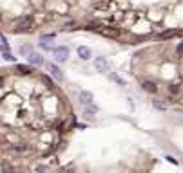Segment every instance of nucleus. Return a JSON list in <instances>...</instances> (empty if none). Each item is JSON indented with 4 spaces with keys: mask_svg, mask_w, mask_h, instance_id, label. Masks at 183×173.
<instances>
[{
    "mask_svg": "<svg viewBox=\"0 0 183 173\" xmlns=\"http://www.w3.org/2000/svg\"><path fill=\"white\" fill-rule=\"evenodd\" d=\"M31 29V18L29 16H24V18H18L13 25V33H25Z\"/></svg>",
    "mask_w": 183,
    "mask_h": 173,
    "instance_id": "1",
    "label": "nucleus"
},
{
    "mask_svg": "<svg viewBox=\"0 0 183 173\" xmlns=\"http://www.w3.org/2000/svg\"><path fill=\"white\" fill-rule=\"evenodd\" d=\"M53 56H55V59L56 61H60V63H63V61H67V58H69V49L67 47H56V49H53Z\"/></svg>",
    "mask_w": 183,
    "mask_h": 173,
    "instance_id": "2",
    "label": "nucleus"
},
{
    "mask_svg": "<svg viewBox=\"0 0 183 173\" xmlns=\"http://www.w3.org/2000/svg\"><path fill=\"white\" fill-rule=\"evenodd\" d=\"M45 69H47L53 76L56 77V79H60V81L63 79V70H62L58 65H55V63H45Z\"/></svg>",
    "mask_w": 183,
    "mask_h": 173,
    "instance_id": "3",
    "label": "nucleus"
},
{
    "mask_svg": "<svg viewBox=\"0 0 183 173\" xmlns=\"http://www.w3.org/2000/svg\"><path fill=\"white\" fill-rule=\"evenodd\" d=\"M94 67H96L98 72H107V70H109V61H107L103 56L96 58V59H94Z\"/></svg>",
    "mask_w": 183,
    "mask_h": 173,
    "instance_id": "4",
    "label": "nucleus"
},
{
    "mask_svg": "<svg viewBox=\"0 0 183 173\" xmlns=\"http://www.w3.org/2000/svg\"><path fill=\"white\" fill-rule=\"evenodd\" d=\"M93 99H94V97H93V94H91L89 90H82L80 92V103L83 105V106H85V105H91Z\"/></svg>",
    "mask_w": 183,
    "mask_h": 173,
    "instance_id": "5",
    "label": "nucleus"
},
{
    "mask_svg": "<svg viewBox=\"0 0 183 173\" xmlns=\"http://www.w3.org/2000/svg\"><path fill=\"white\" fill-rule=\"evenodd\" d=\"M27 59H29V63H33V65H44V59H42V56L38 54V52H29L27 54Z\"/></svg>",
    "mask_w": 183,
    "mask_h": 173,
    "instance_id": "6",
    "label": "nucleus"
},
{
    "mask_svg": "<svg viewBox=\"0 0 183 173\" xmlns=\"http://www.w3.org/2000/svg\"><path fill=\"white\" fill-rule=\"evenodd\" d=\"M55 40L53 34H47V36H40V41H38V45H40L42 49H49L51 47V41Z\"/></svg>",
    "mask_w": 183,
    "mask_h": 173,
    "instance_id": "7",
    "label": "nucleus"
},
{
    "mask_svg": "<svg viewBox=\"0 0 183 173\" xmlns=\"http://www.w3.org/2000/svg\"><path fill=\"white\" fill-rule=\"evenodd\" d=\"M94 114H98V106H96V105L91 103V105H85V106H83V115L89 117V115H94Z\"/></svg>",
    "mask_w": 183,
    "mask_h": 173,
    "instance_id": "8",
    "label": "nucleus"
},
{
    "mask_svg": "<svg viewBox=\"0 0 183 173\" xmlns=\"http://www.w3.org/2000/svg\"><path fill=\"white\" fill-rule=\"evenodd\" d=\"M78 56H80L82 59H89V58H91V49L85 47V45H80V47H78Z\"/></svg>",
    "mask_w": 183,
    "mask_h": 173,
    "instance_id": "9",
    "label": "nucleus"
},
{
    "mask_svg": "<svg viewBox=\"0 0 183 173\" xmlns=\"http://www.w3.org/2000/svg\"><path fill=\"white\" fill-rule=\"evenodd\" d=\"M142 88L145 90V92H151V94H154V92L158 90V87H156L152 81H143V83H142Z\"/></svg>",
    "mask_w": 183,
    "mask_h": 173,
    "instance_id": "10",
    "label": "nucleus"
},
{
    "mask_svg": "<svg viewBox=\"0 0 183 173\" xmlns=\"http://www.w3.org/2000/svg\"><path fill=\"white\" fill-rule=\"evenodd\" d=\"M100 33H102V34H105V36H118V34H120V31H118V29H111V27L100 29Z\"/></svg>",
    "mask_w": 183,
    "mask_h": 173,
    "instance_id": "11",
    "label": "nucleus"
},
{
    "mask_svg": "<svg viewBox=\"0 0 183 173\" xmlns=\"http://www.w3.org/2000/svg\"><path fill=\"white\" fill-rule=\"evenodd\" d=\"M17 70L20 72L22 76H27V74H31V67H27V65H17Z\"/></svg>",
    "mask_w": 183,
    "mask_h": 173,
    "instance_id": "12",
    "label": "nucleus"
},
{
    "mask_svg": "<svg viewBox=\"0 0 183 173\" xmlns=\"http://www.w3.org/2000/svg\"><path fill=\"white\" fill-rule=\"evenodd\" d=\"M152 105H154V108H158V110H165V108H167V106H165V103L158 101V99H154V101H152Z\"/></svg>",
    "mask_w": 183,
    "mask_h": 173,
    "instance_id": "13",
    "label": "nucleus"
},
{
    "mask_svg": "<svg viewBox=\"0 0 183 173\" xmlns=\"http://www.w3.org/2000/svg\"><path fill=\"white\" fill-rule=\"evenodd\" d=\"M2 56H4V59H7V61H15V59H17V58L13 56L9 51H4V54H2Z\"/></svg>",
    "mask_w": 183,
    "mask_h": 173,
    "instance_id": "14",
    "label": "nucleus"
},
{
    "mask_svg": "<svg viewBox=\"0 0 183 173\" xmlns=\"http://www.w3.org/2000/svg\"><path fill=\"white\" fill-rule=\"evenodd\" d=\"M174 34H176V31H174V29H172V31H167V33H163V34H160V38H170V36H174Z\"/></svg>",
    "mask_w": 183,
    "mask_h": 173,
    "instance_id": "15",
    "label": "nucleus"
},
{
    "mask_svg": "<svg viewBox=\"0 0 183 173\" xmlns=\"http://www.w3.org/2000/svg\"><path fill=\"white\" fill-rule=\"evenodd\" d=\"M0 43H2L4 51H9V45H7V38H6V36H0Z\"/></svg>",
    "mask_w": 183,
    "mask_h": 173,
    "instance_id": "16",
    "label": "nucleus"
},
{
    "mask_svg": "<svg viewBox=\"0 0 183 173\" xmlns=\"http://www.w3.org/2000/svg\"><path fill=\"white\" fill-rule=\"evenodd\" d=\"M42 81H44V85H47V88H53V81H51V79H49L47 76L42 77Z\"/></svg>",
    "mask_w": 183,
    "mask_h": 173,
    "instance_id": "17",
    "label": "nucleus"
},
{
    "mask_svg": "<svg viewBox=\"0 0 183 173\" xmlns=\"http://www.w3.org/2000/svg\"><path fill=\"white\" fill-rule=\"evenodd\" d=\"M111 79H112V81H116V83H120V85H125V81H123L120 76H116V74H111Z\"/></svg>",
    "mask_w": 183,
    "mask_h": 173,
    "instance_id": "18",
    "label": "nucleus"
},
{
    "mask_svg": "<svg viewBox=\"0 0 183 173\" xmlns=\"http://www.w3.org/2000/svg\"><path fill=\"white\" fill-rule=\"evenodd\" d=\"M2 171H4V173H13V170H11V166H9V164H6V162H4V164H2Z\"/></svg>",
    "mask_w": 183,
    "mask_h": 173,
    "instance_id": "19",
    "label": "nucleus"
},
{
    "mask_svg": "<svg viewBox=\"0 0 183 173\" xmlns=\"http://www.w3.org/2000/svg\"><path fill=\"white\" fill-rule=\"evenodd\" d=\"M165 159H167V160H169V162H170V164H178V160H176V159H174V157H170V155H167V157H165Z\"/></svg>",
    "mask_w": 183,
    "mask_h": 173,
    "instance_id": "20",
    "label": "nucleus"
},
{
    "mask_svg": "<svg viewBox=\"0 0 183 173\" xmlns=\"http://www.w3.org/2000/svg\"><path fill=\"white\" fill-rule=\"evenodd\" d=\"M176 52H178V56H181V54H183V41L178 45V51H176Z\"/></svg>",
    "mask_w": 183,
    "mask_h": 173,
    "instance_id": "21",
    "label": "nucleus"
}]
</instances>
